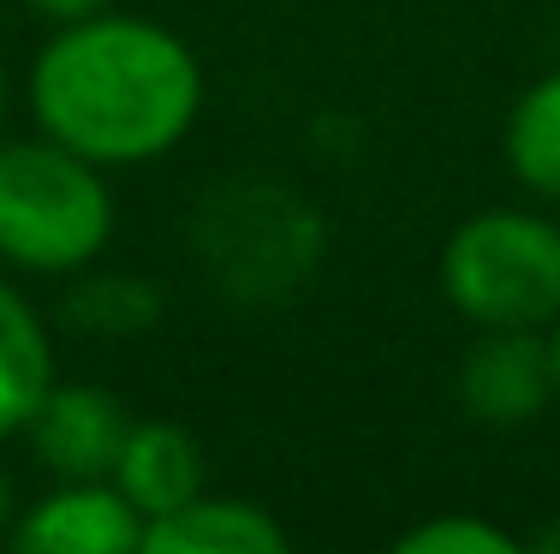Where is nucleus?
Masks as SVG:
<instances>
[{"mask_svg":"<svg viewBox=\"0 0 560 554\" xmlns=\"http://www.w3.org/2000/svg\"><path fill=\"white\" fill-rule=\"evenodd\" d=\"M0 114H7V60H0Z\"/></svg>","mask_w":560,"mask_h":554,"instance_id":"obj_18","label":"nucleus"},{"mask_svg":"<svg viewBox=\"0 0 560 554\" xmlns=\"http://www.w3.org/2000/svg\"><path fill=\"white\" fill-rule=\"evenodd\" d=\"M197 250L209 274L238 298H275L316 269L323 250V215L299 191L262 179L221 185L197 209Z\"/></svg>","mask_w":560,"mask_h":554,"instance_id":"obj_4","label":"nucleus"},{"mask_svg":"<svg viewBox=\"0 0 560 554\" xmlns=\"http://www.w3.org/2000/svg\"><path fill=\"white\" fill-rule=\"evenodd\" d=\"M162 316V286L143 274H119V269H78L66 286V322L78 334H102V340H131L143 328H155Z\"/></svg>","mask_w":560,"mask_h":554,"instance_id":"obj_11","label":"nucleus"},{"mask_svg":"<svg viewBox=\"0 0 560 554\" xmlns=\"http://www.w3.org/2000/svg\"><path fill=\"white\" fill-rule=\"evenodd\" d=\"M24 90L36 131L90 155L96 167L162 162L203 114V66L185 36L114 7L55 24Z\"/></svg>","mask_w":560,"mask_h":554,"instance_id":"obj_1","label":"nucleus"},{"mask_svg":"<svg viewBox=\"0 0 560 554\" xmlns=\"http://www.w3.org/2000/svg\"><path fill=\"white\" fill-rule=\"evenodd\" d=\"M126 429H131V412L119 393L90 388V381H55L24 435L36 447V465L55 483H84L114 471Z\"/></svg>","mask_w":560,"mask_h":554,"instance_id":"obj_7","label":"nucleus"},{"mask_svg":"<svg viewBox=\"0 0 560 554\" xmlns=\"http://www.w3.org/2000/svg\"><path fill=\"white\" fill-rule=\"evenodd\" d=\"M287 524L245 495H191L143 524V554H287Z\"/></svg>","mask_w":560,"mask_h":554,"instance_id":"obj_9","label":"nucleus"},{"mask_svg":"<svg viewBox=\"0 0 560 554\" xmlns=\"http://www.w3.org/2000/svg\"><path fill=\"white\" fill-rule=\"evenodd\" d=\"M442 298L471 328H542L560 316V227L537 209H477L442 245Z\"/></svg>","mask_w":560,"mask_h":554,"instance_id":"obj_3","label":"nucleus"},{"mask_svg":"<svg viewBox=\"0 0 560 554\" xmlns=\"http://www.w3.org/2000/svg\"><path fill=\"white\" fill-rule=\"evenodd\" d=\"M7 543L24 554H138L143 519L108 478H84L55 483L31 507H19Z\"/></svg>","mask_w":560,"mask_h":554,"instance_id":"obj_6","label":"nucleus"},{"mask_svg":"<svg viewBox=\"0 0 560 554\" xmlns=\"http://www.w3.org/2000/svg\"><path fill=\"white\" fill-rule=\"evenodd\" d=\"M501 155L525 191L560 203V72H542L513 102L506 131H501Z\"/></svg>","mask_w":560,"mask_h":554,"instance_id":"obj_12","label":"nucleus"},{"mask_svg":"<svg viewBox=\"0 0 560 554\" xmlns=\"http://www.w3.org/2000/svg\"><path fill=\"white\" fill-rule=\"evenodd\" d=\"M518 549L525 543L483 512H435V519H418L411 531L394 537V554H518Z\"/></svg>","mask_w":560,"mask_h":554,"instance_id":"obj_13","label":"nucleus"},{"mask_svg":"<svg viewBox=\"0 0 560 554\" xmlns=\"http://www.w3.org/2000/svg\"><path fill=\"white\" fill-rule=\"evenodd\" d=\"M24 7L48 24H72V19H90V12H108L114 0H24Z\"/></svg>","mask_w":560,"mask_h":554,"instance_id":"obj_14","label":"nucleus"},{"mask_svg":"<svg viewBox=\"0 0 560 554\" xmlns=\"http://www.w3.org/2000/svg\"><path fill=\"white\" fill-rule=\"evenodd\" d=\"M549 358H555V388H560V316L549 322Z\"/></svg>","mask_w":560,"mask_h":554,"instance_id":"obj_17","label":"nucleus"},{"mask_svg":"<svg viewBox=\"0 0 560 554\" xmlns=\"http://www.w3.org/2000/svg\"><path fill=\"white\" fill-rule=\"evenodd\" d=\"M12 519H19V495H12V478L0 471V537H12Z\"/></svg>","mask_w":560,"mask_h":554,"instance_id":"obj_15","label":"nucleus"},{"mask_svg":"<svg viewBox=\"0 0 560 554\" xmlns=\"http://www.w3.org/2000/svg\"><path fill=\"white\" fill-rule=\"evenodd\" d=\"M114 239L108 167L55 138H0V269L72 281Z\"/></svg>","mask_w":560,"mask_h":554,"instance_id":"obj_2","label":"nucleus"},{"mask_svg":"<svg viewBox=\"0 0 560 554\" xmlns=\"http://www.w3.org/2000/svg\"><path fill=\"white\" fill-rule=\"evenodd\" d=\"M530 549H537V554H560V524H549V531H537V537H530Z\"/></svg>","mask_w":560,"mask_h":554,"instance_id":"obj_16","label":"nucleus"},{"mask_svg":"<svg viewBox=\"0 0 560 554\" xmlns=\"http://www.w3.org/2000/svg\"><path fill=\"white\" fill-rule=\"evenodd\" d=\"M459 405L489 429H518L549 412L560 400L555 388V358L542 328H477V340L459 358Z\"/></svg>","mask_w":560,"mask_h":554,"instance_id":"obj_5","label":"nucleus"},{"mask_svg":"<svg viewBox=\"0 0 560 554\" xmlns=\"http://www.w3.org/2000/svg\"><path fill=\"white\" fill-rule=\"evenodd\" d=\"M108 483L138 507V519H162V512L185 507L191 495H203V447L191 429L167 424V417H131L119 459L108 471Z\"/></svg>","mask_w":560,"mask_h":554,"instance_id":"obj_8","label":"nucleus"},{"mask_svg":"<svg viewBox=\"0 0 560 554\" xmlns=\"http://www.w3.org/2000/svg\"><path fill=\"white\" fill-rule=\"evenodd\" d=\"M55 381V334L31 298L0 274V441L31 429Z\"/></svg>","mask_w":560,"mask_h":554,"instance_id":"obj_10","label":"nucleus"}]
</instances>
